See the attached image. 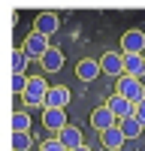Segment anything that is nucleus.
I'll return each instance as SVG.
<instances>
[{"instance_id":"f257e3e1","label":"nucleus","mask_w":145,"mask_h":151,"mask_svg":"<svg viewBox=\"0 0 145 151\" xmlns=\"http://www.w3.org/2000/svg\"><path fill=\"white\" fill-rule=\"evenodd\" d=\"M115 94H124L127 100L139 103V100H145V85H142V79L124 73V76H118V79H115Z\"/></svg>"},{"instance_id":"f03ea898","label":"nucleus","mask_w":145,"mask_h":151,"mask_svg":"<svg viewBox=\"0 0 145 151\" xmlns=\"http://www.w3.org/2000/svg\"><path fill=\"white\" fill-rule=\"evenodd\" d=\"M45 94H48V85L45 79H39V76H30V82H27V91H24V106H30V109H45Z\"/></svg>"},{"instance_id":"7ed1b4c3","label":"nucleus","mask_w":145,"mask_h":151,"mask_svg":"<svg viewBox=\"0 0 145 151\" xmlns=\"http://www.w3.org/2000/svg\"><path fill=\"white\" fill-rule=\"evenodd\" d=\"M106 106L112 109V115L121 121V118H130V115H136V103H133V100H127L124 94H112L106 100Z\"/></svg>"},{"instance_id":"20e7f679","label":"nucleus","mask_w":145,"mask_h":151,"mask_svg":"<svg viewBox=\"0 0 145 151\" xmlns=\"http://www.w3.org/2000/svg\"><path fill=\"white\" fill-rule=\"evenodd\" d=\"M100 67H103V73H106V76H112V79L124 76V52H103Z\"/></svg>"},{"instance_id":"39448f33","label":"nucleus","mask_w":145,"mask_h":151,"mask_svg":"<svg viewBox=\"0 0 145 151\" xmlns=\"http://www.w3.org/2000/svg\"><path fill=\"white\" fill-rule=\"evenodd\" d=\"M48 48H52V45H48V36H45V33H39V30L27 33V40H24V52H27L30 58L39 60V58L48 52Z\"/></svg>"},{"instance_id":"423d86ee","label":"nucleus","mask_w":145,"mask_h":151,"mask_svg":"<svg viewBox=\"0 0 145 151\" xmlns=\"http://www.w3.org/2000/svg\"><path fill=\"white\" fill-rule=\"evenodd\" d=\"M118 124V118L112 115V109L109 106H97L94 112H91V127L97 130V133H103V130H109V127H115Z\"/></svg>"},{"instance_id":"0eeeda50","label":"nucleus","mask_w":145,"mask_h":151,"mask_svg":"<svg viewBox=\"0 0 145 151\" xmlns=\"http://www.w3.org/2000/svg\"><path fill=\"white\" fill-rule=\"evenodd\" d=\"M42 124H45V130H52V133H57L60 127H67V115H64V109H55V106H45L42 109Z\"/></svg>"},{"instance_id":"6e6552de","label":"nucleus","mask_w":145,"mask_h":151,"mask_svg":"<svg viewBox=\"0 0 145 151\" xmlns=\"http://www.w3.org/2000/svg\"><path fill=\"white\" fill-rule=\"evenodd\" d=\"M57 27H60V18L55 15V12H39L36 21H33V30H39V33H45V36L57 33Z\"/></svg>"},{"instance_id":"1a4fd4ad","label":"nucleus","mask_w":145,"mask_h":151,"mask_svg":"<svg viewBox=\"0 0 145 151\" xmlns=\"http://www.w3.org/2000/svg\"><path fill=\"white\" fill-rule=\"evenodd\" d=\"M121 48H124V52H133V55H142L145 52V33L142 30H127L121 36Z\"/></svg>"},{"instance_id":"9d476101","label":"nucleus","mask_w":145,"mask_h":151,"mask_svg":"<svg viewBox=\"0 0 145 151\" xmlns=\"http://www.w3.org/2000/svg\"><path fill=\"white\" fill-rule=\"evenodd\" d=\"M100 73H103V67H100V60H94V58H82L79 67H76V76L82 82H94Z\"/></svg>"},{"instance_id":"9b49d317","label":"nucleus","mask_w":145,"mask_h":151,"mask_svg":"<svg viewBox=\"0 0 145 151\" xmlns=\"http://www.w3.org/2000/svg\"><path fill=\"white\" fill-rule=\"evenodd\" d=\"M100 142H103V148H109V151H118L121 145L127 142V136H124V130L115 124V127H109V130L100 133Z\"/></svg>"},{"instance_id":"f8f14e48","label":"nucleus","mask_w":145,"mask_h":151,"mask_svg":"<svg viewBox=\"0 0 145 151\" xmlns=\"http://www.w3.org/2000/svg\"><path fill=\"white\" fill-rule=\"evenodd\" d=\"M55 136H57V139L64 142L67 148H79V145H85V139H82V130L76 127V124H67V127H60Z\"/></svg>"},{"instance_id":"ddd939ff","label":"nucleus","mask_w":145,"mask_h":151,"mask_svg":"<svg viewBox=\"0 0 145 151\" xmlns=\"http://www.w3.org/2000/svg\"><path fill=\"white\" fill-rule=\"evenodd\" d=\"M70 88H64V85H55V88H48V94H45V106H55V109H64L67 103H70Z\"/></svg>"},{"instance_id":"4468645a","label":"nucleus","mask_w":145,"mask_h":151,"mask_svg":"<svg viewBox=\"0 0 145 151\" xmlns=\"http://www.w3.org/2000/svg\"><path fill=\"white\" fill-rule=\"evenodd\" d=\"M124 73L142 79L145 76V55H133V52H124Z\"/></svg>"},{"instance_id":"2eb2a0df","label":"nucleus","mask_w":145,"mask_h":151,"mask_svg":"<svg viewBox=\"0 0 145 151\" xmlns=\"http://www.w3.org/2000/svg\"><path fill=\"white\" fill-rule=\"evenodd\" d=\"M39 64H42V70H45V73H57L60 67H64V52L52 45V48H48V52L39 58Z\"/></svg>"},{"instance_id":"dca6fc26","label":"nucleus","mask_w":145,"mask_h":151,"mask_svg":"<svg viewBox=\"0 0 145 151\" xmlns=\"http://www.w3.org/2000/svg\"><path fill=\"white\" fill-rule=\"evenodd\" d=\"M118 127L124 130L127 139H136V136L142 133V121H139L136 115H130V118H121V121H118Z\"/></svg>"},{"instance_id":"f3484780","label":"nucleus","mask_w":145,"mask_h":151,"mask_svg":"<svg viewBox=\"0 0 145 151\" xmlns=\"http://www.w3.org/2000/svg\"><path fill=\"white\" fill-rule=\"evenodd\" d=\"M27 64H30V55L21 48H12V73H27Z\"/></svg>"},{"instance_id":"a211bd4d","label":"nucleus","mask_w":145,"mask_h":151,"mask_svg":"<svg viewBox=\"0 0 145 151\" xmlns=\"http://www.w3.org/2000/svg\"><path fill=\"white\" fill-rule=\"evenodd\" d=\"M12 133H30V115L27 112H12Z\"/></svg>"},{"instance_id":"6ab92c4d","label":"nucleus","mask_w":145,"mask_h":151,"mask_svg":"<svg viewBox=\"0 0 145 151\" xmlns=\"http://www.w3.org/2000/svg\"><path fill=\"white\" fill-rule=\"evenodd\" d=\"M33 145L30 133H12V151H27Z\"/></svg>"},{"instance_id":"aec40b11","label":"nucleus","mask_w":145,"mask_h":151,"mask_svg":"<svg viewBox=\"0 0 145 151\" xmlns=\"http://www.w3.org/2000/svg\"><path fill=\"white\" fill-rule=\"evenodd\" d=\"M27 76H24V73H12V94H15V97H21L24 91H27Z\"/></svg>"},{"instance_id":"412c9836","label":"nucleus","mask_w":145,"mask_h":151,"mask_svg":"<svg viewBox=\"0 0 145 151\" xmlns=\"http://www.w3.org/2000/svg\"><path fill=\"white\" fill-rule=\"evenodd\" d=\"M39 151H70V148H67V145H64V142H60L57 136H55V139H45V142L39 145Z\"/></svg>"},{"instance_id":"4be33fe9","label":"nucleus","mask_w":145,"mask_h":151,"mask_svg":"<svg viewBox=\"0 0 145 151\" xmlns=\"http://www.w3.org/2000/svg\"><path fill=\"white\" fill-rule=\"evenodd\" d=\"M136 118L142 121V127H145V100H139V103H136Z\"/></svg>"},{"instance_id":"5701e85b","label":"nucleus","mask_w":145,"mask_h":151,"mask_svg":"<svg viewBox=\"0 0 145 151\" xmlns=\"http://www.w3.org/2000/svg\"><path fill=\"white\" fill-rule=\"evenodd\" d=\"M70 151H91V145H79V148H70Z\"/></svg>"}]
</instances>
